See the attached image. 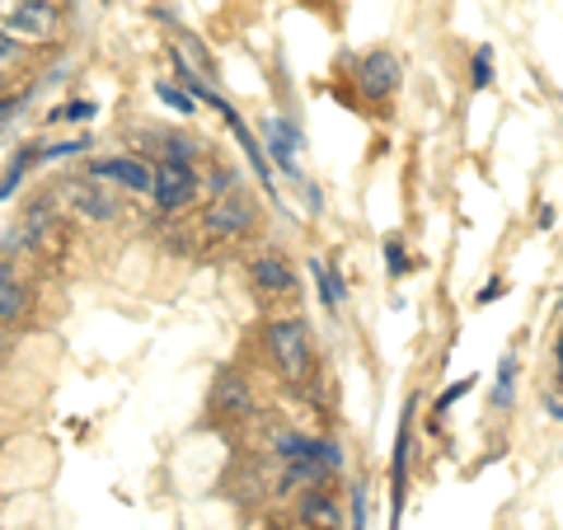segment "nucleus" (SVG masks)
I'll return each mask as SVG.
<instances>
[{"instance_id":"f257e3e1","label":"nucleus","mask_w":563,"mask_h":530,"mask_svg":"<svg viewBox=\"0 0 563 530\" xmlns=\"http://www.w3.org/2000/svg\"><path fill=\"white\" fill-rule=\"evenodd\" d=\"M263 338H268V357L282 366V376L287 381L310 376V366H315V342H310L301 320H273L268 329H263Z\"/></svg>"},{"instance_id":"f03ea898","label":"nucleus","mask_w":563,"mask_h":530,"mask_svg":"<svg viewBox=\"0 0 563 530\" xmlns=\"http://www.w3.org/2000/svg\"><path fill=\"white\" fill-rule=\"evenodd\" d=\"M85 174L94 183H113V189H128V193H155V174L160 169H151L146 160H136V155H104V160H89Z\"/></svg>"},{"instance_id":"7ed1b4c3","label":"nucleus","mask_w":563,"mask_h":530,"mask_svg":"<svg viewBox=\"0 0 563 530\" xmlns=\"http://www.w3.org/2000/svg\"><path fill=\"white\" fill-rule=\"evenodd\" d=\"M414 413H418V395L404 403L399 413V436H395V460H390V530H399V511H404V493H409V446H414Z\"/></svg>"},{"instance_id":"20e7f679","label":"nucleus","mask_w":563,"mask_h":530,"mask_svg":"<svg viewBox=\"0 0 563 530\" xmlns=\"http://www.w3.org/2000/svg\"><path fill=\"white\" fill-rule=\"evenodd\" d=\"M399 75H404V67H399V57L395 52H385V48H375V52H367L362 61H357V89H362V99H390L399 89Z\"/></svg>"},{"instance_id":"39448f33","label":"nucleus","mask_w":563,"mask_h":530,"mask_svg":"<svg viewBox=\"0 0 563 530\" xmlns=\"http://www.w3.org/2000/svg\"><path fill=\"white\" fill-rule=\"evenodd\" d=\"M151 197H155V207H160V212L188 207V202L197 197V169L183 165V160H165L160 174H155V193Z\"/></svg>"},{"instance_id":"423d86ee","label":"nucleus","mask_w":563,"mask_h":530,"mask_svg":"<svg viewBox=\"0 0 563 530\" xmlns=\"http://www.w3.org/2000/svg\"><path fill=\"white\" fill-rule=\"evenodd\" d=\"M5 28L10 34H20V38H52L57 34V5L52 0H20V10H5Z\"/></svg>"},{"instance_id":"0eeeda50","label":"nucleus","mask_w":563,"mask_h":530,"mask_svg":"<svg viewBox=\"0 0 563 530\" xmlns=\"http://www.w3.org/2000/svg\"><path fill=\"white\" fill-rule=\"evenodd\" d=\"M216 113H221V118H226V128L235 132V142H240V150H244V160H249V169H254L259 189H263V193H268V197H277V189H273V160H268V155H263V146H259V136H254V132H249V128H244V118H240V113H235V108H230V104H221V108H216Z\"/></svg>"},{"instance_id":"6e6552de","label":"nucleus","mask_w":563,"mask_h":530,"mask_svg":"<svg viewBox=\"0 0 563 530\" xmlns=\"http://www.w3.org/2000/svg\"><path fill=\"white\" fill-rule=\"evenodd\" d=\"M249 221H254V212H249V202L240 193H221L207 212H202L207 236H240V230H249Z\"/></svg>"},{"instance_id":"1a4fd4ad","label":"nucleus","mask_w":563,"mask_h":530,"mask_svg":"<svg viewBox=\"0 0 563 530\" xmlns=\"http://www.w3.org/2000/svg\"><path fill=\"white\" fill-rule=\"evenodd\" d=\"M249 287H254L259 296H287L296 287V273L282 254H259L254 263H249Z\"/></svg>"},{"instance_id":"9d476101","label":"nucleus","mask_w":563,"mask_h":530,"mask_svg":"<svg viewBox=\"0 0 563 530\" xmlns=\"http://www.w3.org/2000/svg\"><path fill=\"white\" fill-rule=\"evenodd\" d=\"M263 136H268V150L273 155V165L282 169L287 179H301V165H296V150H301V132L291 128V122H277V118H268L263 122Z\"/></svg>"},{"instance_id":"9b49d317","label":"nucleus","mask_w":563,"mask_h":530,"mask_svg":"<svg viewBox=\"0 0 563 530\" xmlns=\"http://www.w3.org/2000/svg\"><path fill=\"white\" fill-rule=\"evenodd\" d=\"M249 409H254L249 381L235 376V371H226V376L216 381V389H212V413H216V418H244Z\"/></svg>"},{"instance_id":"f8f14e48","label":"nucleus","mask_w":563,"mask_h":530,"mask_svg":"<svg viewBox=\"0 0 563 530\" xmlns=\"http://www.w3.org/2000/svg\"><path fill=\"white\" fill-rule=\"evenodd\" d=\"M306 268H310V282H315V291H320V305L328 310V315H338L343 301H348V282H343V273L320 254L306 258Z\"/></svg>"},{"instance_id":"ddd939ff","label":"nucleus","mask_w":563,"mask_h":530,"mask_svg":"<svg viewBox=\"0 0 563 530\" xmlns=\"http://www.w3.org/2000/svg\"><path fill=\"white\" fill-rule=\"evenodd\" d=\"M301 526H310V530H338V526H343V507H338V497L315 483V489H310V493L301 497Z\"/></svg>"},{"instance_id":"4468645a","label":"nucleus","mask_w":563,"mask_h":530,"mask_svg":"<svg viewBox=\"0 0 563 530\" xmlns=\"http://www.w3.org/2000/svg\"><path fill=\"white\" fill-rule=\"evenodd\" d=\"M67 197L75 202V212H81L85 221H113L118 216V202L108 197V189H94V179L89 183H67Z\"/></svg>"},{"instance_id":"2eb2a0df","label":"nucleus","mask_w":563,"mask_h":530,"mask_svg":"<svg viewBox=\"0 0 563 530\" xmlns=\"http://www.w3.org/2000/svg\"><path fill=\"white\" fill-rule=\"evenodd\" d=\"M512 395H516V352H503V362H498V385H493V413L512 409Z\"/></svg>"},{"instance_id":"dca6fc26","label":"nucleus","mask_w":563,"mask_h":530,"mask_svg":"<svg viewBox=\"0 0 563 530\" xmlns=\"http://www.w3.org/2000/svg\"><path fill=\"white\" fill-rule=\"evenodd\" d=\"M20 310H24V287L14 282V263H5L0 268V315H5V324H14Z\"/></svg>"},{"instance_id":"f3484780","label":"nucleus","mask_w":563,"mask_h":530,"mask_svg":"<svg viewBox=\"0 0 563 530\" xmlns=\"http://www.w3.org/2000/svg\"><path fill=\"white\" fill-rule=\"evenodd\" d=\"M315 446H320V442H310V436H296V432H277V436H273V450H277V456L287 460V465H291V460H315Z\"/></svg>"},{"instance_id":"a211bd4d","label":"nucleus","mask_w":563,"mask_h":530,"mask_svg":"<svg viewBox=\"0 0 563 530\" xmlns=\"http://www.w3.org/2000/svg\"><path fill=\"white\" fill-rule=\"evenodd\" d=\"M489 85H493V48H475V57H469V89L483 95Z\"/></svg>"},{"instance_id":"6ab92c4d","label":"nucleus","mask_w":563,"mask_h":530,"mask_svg":"<svg viewBox=\"0 0 563 530\" xmlns=\"http://www.w3.org/2000/svg\"><path fill=\"white\" fill-rule=\"evenodd\" d=\"M155 99L160 104H169L175 108V113H193V95H188V89H179V85H169V81H155Z\"/></svg>"},{"instance_id":"aec40b11","label":"nucleus","mask_w":563,"mask_h":530,"mask_svg":"<svg viewBox=\"0 0 563 530\" xmlns=\"http://www.w3.org/2000/svg\"><path fill=\"white\" fill-rule=\"evenodd\" d=\"M94 108L89 99H71V104H61V108H52V122H94Z\"/></svg>"},{"instance_id":"412c9836","label":"nucleus","mask_w":563,"mask_h":530,"mask_svg":"<svg viewBox=\"0 0 563 530\" xmlns=\"http://www.w3.org/2000/svg\"><path fill=\"white\" fill-rule=\"evenodd\" d=\"M385 273L404 277L409 273V254H404V240H385Z\"/></svg>"},{"instance_id":"4be33fe9","label":"nucleus","mask_w":563,"mask_h":530,"mask_svg":"<svg viewBox=\"0 0 563 530\" xmlns=\"http://www.w3.org/2000/svg\"><path fill=\"white\" fill-rule=\"evenodd\" d=\"M469 389H475V376H465V381H456V385H446L442 395H436L432 409H436V413H446V409H451V403H456L460 395H469Z\"/></svg>"},{"instance_id":"5701e85b","label":"nucleus","mask_w":563,"mask_h":530,"mask_svg":"<svg viewBox=\"0 0 563 530\" xmlns=\"http://www.w3.org/2000/svg\"><path fill=\"white\" fill-rule=\"evenodd\" d=\"M75 150H89V136H75V142H57L43 150V160H71Z\"/></svg>"},{"instance_id":"b1692460","label":"nucleus","mask_w":563,"mask_h":530,"mask_svg":"<svg viewBox=\"0 0 563 530\" xmlns=\"http://www.w3.org/2000/svg\"><path fill=\"white\" fill-rule=\"evenodd\" d=\"M352 530H367V489H352Z\"/></svg>"},{"instance_id":"393cba45","label":"nucleus","mask_w":563,"mask_h":530,"mask_svg":"<svg viewBox=\"0 0 563 530\" xmlns=\"http://www.w3.org/2000/svg\"><path fill=\"white\" fill-rule=\"evenodd\" d=\"M14 57H20V48H14V34L5 28V38H0V61H5V67H14Z\"/></svg>"},{"instance_id":"a878e982","label":"nucleus","mask_w":563,"mask_h":530,"mask_svg":"<svg viewBox=\"0 0 563 530\" xmlns=\"http://www.w3.org/2000/svg\"><path fill=\"white\" fill-rule=\"evenodd\" d=\"M498 291H503V277H493V282H489V287H483V291L475 296V301H479V305H489V301H493V296H498Z\"/></svg>"},{"instance_id":"bb28decb","label":"nucleus","mask_w":563,"mask_h":530,"mask_svg":"<svg viewBox=\"0 0 563 530\" xmlns=\"http://www.w3.org/2000/svg\"><path fill=\"white\" fill-rule=\"evenodd\" d=\"M544 409H550V413H554V418H559V423H563V403H559V399H554V395H550V399H544Z\"/></svg>"},{"instance_id":"cd10ccee","label":"nucleus","mask_w":563,"mask_h":530,"mask_svg":"<svg viewBox=\"0 0 563 530\" xmlns=\"http://www.w3.org/2000/svg\"><path fill=\"white\" fill-rule=\"evenodd\" d=\"M554 357H559V385H563V334H559V348H554Z\"/></svg>"}]
</instances>
